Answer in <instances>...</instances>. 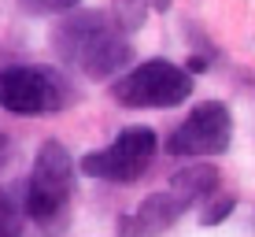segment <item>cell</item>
Returning a JSON list of instances; mask_svg holds the SVG:
<instances>
[{
  "label": "cell",
  "mask_w": 255,
  "mask_h": 237,
  "mask_svg": "<svg viewBox=\"0 0 255 237\" xmlns=\"http://www.w3.org/2000/svg\"><path fill=\"white\" fill-rule=\"evenodd\" d=\"M52 45L67 67L82 71L85 78H96V82L115 78L133 56L129 33L119 26V19L111 11H96V7L67 15L52 33Z\"/></svg>",
  "instance_id": "1"
},
{
  "label": "cell",
  "mask_w": 255,
  "mask_h": 237,
  "mask_svg": "<svg viewBox=\"0 0 255 237\" xmlns=\"http://www.w3.org/2000/svg\"><path fill=\"white\" fill-rule=\"evenodd\" d=\"M70 197H74V160L56 137H48L33 156V171L26 178V215L45 234L67 226Z\"/></svg>",
  "instance_id": "2"
},
{
  "label": "cell",
  "mask_w": 255,
  "mask_h": 237,
  "mask_svg": "<svg viewBox=\"0 0 255 237\" xmlns=\"http://www.w3.org/2000/svg\"><path fill=\"white\" fill-rule=\"evenodd\" d=\"M111 96L122 108H178L192 96V74L166 59H148L115 78Z\"/></svg>",
  "instance_id": "3"
},
{
  "label": "cell",
  "mask_w": 255,
  "mask_h": 237,
  "mask_svg": "<svg viewBox=\"0 0 255 237\" xmlns=\"http://www.w3.org/2000/svg\"><path fill=\"white\" fill-rule=\"evenodd\" d=\"M74 100L67 78L52 67H4L0 71V108L11 115H52Z\"/></svg>",
  "instance_id": "4"
},
{
  "label": "cell",
  "mask_w": 255,
  "mask_h": 237,
  "mask_svg": "<svg viewBox=\"0 0 255 237\" xmlns=\"http://www.w3.org/2000/svg\"><path fill=\"white\" fill-rule=\"evenodd\" d=\"M159 152V137L152 126H126L122 134L100 152H85L82 156V174L100 182H115V186H129L148 171V163Z\"/></svg>",
  "instance_id": "5"
},
{
  "label": "cell",
  "mask_w": 255,
  "mask_h": 237,
  "mask_svg": "<svg viewBox=\"0 0 255 237\" xmlns=\"http://www.w3.org/2000/svg\"><path fill=\"white\" fill-rule=\"evenodd\" d=\"M233 141V115L222 100H204L192 108V115L166 137V156H222Z\"/></svg>",
  "instance_id": "6"
},
{
  "label": "cell",
  "mask_w": 255,
  "mask_h": 237,
  "mask_svg": "<svg viewBox=\"0 0 255 237\" xmlns=\"http://www.w3.org/2000/svg\"><path fill=\"white\" fill-rule=\"evenodd\" d=\"M181 215H185V208H181V200L174 197L170 189L166 193H152V197L140 200L137 212L122 215L119 237H159L163 230H170Z\"/></svg>",
  "instance_id": "7"
},
{
  "label": "cell",
  "mask_w": 255,
  "mask_h": 237,
  "mask_svg": "<svg viewBox=\"0 0 255 237\" xmlns=\"http://www.w3.org/2000/svg\"><path fill=\"white\" fill-rule=\"evenodd\" d=\"M170 193L181 200V208H196L204 200H215L218 197V171L211 163H192L185 171H178L170 178Z\"/></svg>",
  "instance_id": "8"
},
{
  "label": "cell",
  "mask_w": 255,
  "mask_h": 237,
  "mask_svg": "<svg viewBox=\"0 0 255 237\" xmlns=\"http://www.w3.org/2000/svg\"><path fill=\"white\" fill-rule=\"evenodd\" d=\"M26 186H0V237H22Z\"/></svg>",
  "instance_id": "9"
},
{
  "label": "cell",
  "mask_w": 255,
  "mask_h": 237,
  "mask_svg": "<svg viewBox=\"0 0 255 237\" xmlns=\"http://www.w3.org/2000/svg\"><path fill=\"white\" fill-rule=\"evenodd\" d=\"M148 11H152V0H111V15L119 19L126 33H137L144 26Z\"/></svg>",
  "instance_id": "10"
},
{
  "label": "cell",
  "mask_w": 255,
  "mask_h": 237,
  "mask_svg": "<svg viewBox=\"0 0 255 237\" xmlns=\"http://www.w3.org/2000/svg\"><path fill=\"white\" fill-rule=\"evenodd\" d=\"M233 208H237V197H233V193L215 197L204 212H200V226H218V223H226V219L233 215Z\"/></svg>",
  "instance_id": "11"
},
{
  "label": "cell",
  "mask_w": 255,
  "mask_h": 237,
  "mask_svg": "<svg viewBox=\"0 0 255 237\" xmlns=\"http://www.w3.org/2000/svg\"><path fill=\"white\" fill-rule=\"evenodd\" d=\"M22 7L33 15H74L78 0H22Z\"/></svg>",
  "instance_id": "12"
},
{
  "label": "cell",
  "mask_w": 255,
  "mask_h": 237,
  "mask_svg": "<svg viewBox=\"0 0 255 237\" xmlns=\"http://www.w3.org/2000/svg\"><path fill=\"white\" fill-rule=\"evenodd\" d=\"M0 156H4V137H0Z\"/></svg>",
  "instance_id": "13"
}]
</instances>
